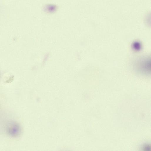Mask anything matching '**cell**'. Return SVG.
<instances>
[{
  "instance_id": "obj_1",
  "label": "cell",
  "mask_w": 151,
  "mask_h": 151,
  "mask_svg": "<svg viewBox=\"0 0 151 151\" xmlns=\"http://www.w3.org/2000/svg\"><path fill=\"white\" fill-rule=\"evenodd\" d=\"M5 129L7 134L10 137H16L21 133V128L19 124L14 121H8L5 125Z\"/></svg>"
}]
</instances>
